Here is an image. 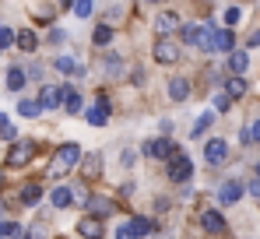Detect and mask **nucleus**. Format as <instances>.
<instances>
[{"mask_svg":"<svg viewBox=\"0 0 260 239\" xmlns=\"http://www.w3.org/2000/svg\"><path fill=\"white\" fill-rule=\"evenodd\" d=\"M60 7H74V0H60Z\"/></svg>","mask_w":260,"mask_h":239,"instance_id":"40","label":"nucleus"},{"mask_svg":"<svg viewBox=\"0 0 260 239\" xmlns=\"http://www.w3.org/2000/svg\"><path fill=\"white\" fill-rule=\"evenodd\" d=\"M201 225H204V232H211V236H221V232H225V218H221L218 211H201Z\"/></svg>","mask_w":260,"mask_h":239,"instance_id":"10","label":"nucleus"},{"mask_svg":"<svg viewBox=\"0 0 260 239\" xmlns=\"http://www.w3.org/2000/svg\"><path fill=\"white\" fill-rule=\"evenodd\" d=\"M25 81H28V71H21V67H11V71H7V88H11V92H21Z\"/></svg>","mask_w":260,"mask_h":239,"instance_id":"18","label":"nucleus"},{"mask_svg":"<svg viewBox=\"0 0 260 239\" xmlns=\"http://www.w3.org/2000/svg\"><path fill=\"white\" fill-rule=\"evenodd\" d=\"M225 95H229V99L246 95V78H229V81H225Z\"/></svg>","mask_w":260,"mask_h":239,"instance_id":"22","label":"nucleus"},{"mask_svg":"<svg viewBox=\"0 0 260 239\" xmlns=\"http://www.w3.org/2000/svg\"><path fill=\"white\" fill-rule=\"evenodd\" d=\"M257 180H260V162H257Z\"/></svg>","mask_w":260,"mask_h":239,"instance_id":"42","label":"nucleus"},{"mask_svg":"<svg viewBox=\"0 0 260 239\" xmlns=\"http://www.w3.org/2000/svg\"><path fill=\"white\" fill-rule=\"evenodd\" d=\"M250 144H260V120L250 127Z\"/></svg>","mask_w":260,"mask_h":239,"instance_id":"35","label":"nucleus"},{"mask_svg":"<svg viewBox=\"0 0 260 239\" xmlns=\"http://www.w3.org/2000/svg\"><path fill=\"white\" fill-rule=\"evenodd\" d=\"M155 28H158V36L166 39V36H173L176 28H179V14L176 11H162L158 18H155Z\"/></svg>","mask_w":260,"mask_h":239,"instance_id":"7","label":"nucleus"},{"mask_svg":"<svg viewBox=\"0 0 260 239\" xmlns=\"http://www.w3.org/2000/svg\"><path fill=\"white\" fill-rule=\"evenodd\" d=\"M0 127H7V113H0Z\"/></svg>","mask_w":260,"mask_h":239,"instance_id":"41","label":"nucleus"},{"mask_svg":"<svg viewBox=\"0 0 260 239\" xmlns=\"http://www.w3.org/2000/svg\"><path fill=\"white\" fill-rule=\"evenodd\" d=\"M14 232H21L14 222H0V239H4V236H14Z\"/></svg>","mask_w":260,"mask_h":239,"instance_id":"34","label":"nucleus"},{"mask_svg":"<svg viewBox=\"0 0 260 239\" xmlns=\"http://www.w3.org/2000/svg\"><path fill=\"white\" fill-rule=\"evenodd\" d=\"M127 225H130L134 236H151V232H155V222H151V218H130Z\"/></svg>","mask_w":260,"mask_h":239,"instance_id":"20","label":"nucleus"},{"mask_svg":"<svg viewBox=\"0 0 260 239\" xmlns=\"http://www.w3.org/2000/svg\"><path fill=\"white\" fill-rule=\"evenodd\" d=\"M39 200H43V187H39V183H25V187H21V204L32 207V204H39Z\"/></svg>","mask_w":260,"mask_h":239,"instance_id":"19","label":"nucleus"},{"mask_svg":"<svg viewBox=\"0 0 260 239\" xmlns=\"http://www.w3.org/2000/svg\"><path fill=\"white\" fill-rule=\"evenodd\" d=\"M78 232H81L85 239H102V236H106V229H102V222H99V218H91V215H88V218H81V225H78Z\"/></svg>","mask_w":260,"mask_h":239,"instance_id":"13","label":"nucleus"},{"mask_svg":"<svg viewBox=\"0 0 260 239\" xmlns=\"http://www.w3.org/2000/svg\"><path fill=\"white\" fill-rule=\"evenodd\" d=\"M151 53H155V60H158V64H176V60H179V46H176L173 39H158Z\"/></svg>","mask_w":260,"mask_h":239,"instance_id":"6","label":"nucleus"},{"mask_svg":"<svg viewBox=\"0 0 260 239\" xmlns=\"http://www.w3.org/2000/svg\"><path fill=\"white\" fill-rule=\"evenodd\" d=\"M250 194H253V197H260V180H253V183H250Z\"/></svg>","mask_w":260,"mask_h":239,"instance_id":"37","label":"nucleus"},{"mask_svg":"<svg viewBox=\"0 0 260 239\" xmlns=\"http://www.w3.org/2000/svg\"><path fill=\"white\" fill-rule=\"evenodd\" d=\"M141 152H144L148 159H162V162H169L176 155V148H173V141H169V137H155V141H148Z\"/></svg>","mask_w":260,"mask_h":239,"instance_id":"3","label":"nucleus"},{"mask_svg":"<svg viewBox=\"0 0 260 239\" xmlns=\"http://www.w3.org/2000/svg\"><path fill=\"white\" fill-rule=\"evenodd\" d=\"M239 18H243V11H239V7H229V11H225V25H236Z\"/></svg>","mask_w":260,"mask_h":239,"instance_id":"33","label":"nucleus"},{"mask_svg":"<svg viewBox=\"0 0 260 239\" xmlns=\"http://www.w3.org/2000/svg\"><path fill=\"white\" fill-rule=\"evenodd\" d=\"M11 42H14V28H4L0 25V49H7Z\"/></svg>","mask_w":260,"mask_h":239,"instance_id":"32","label":"nucleus"},{"mask_svg":"<svg viewBox=\"0 0 260 239\" xmlns=\"http://www.w3.org/2000/svg\"><path fill=\"white\" fill-rule=\"evenodd\" d=\"M18 113H21V116H39V113H43V106H39V99H21V102H18Z\"/></svg>","mask_w":260,"mask_h":239,"instance_id":"25","label":"nucleus"},{"mask_svg":"<svg viewBox=\"0 0 260 239\" xmlns=\"http://www.w3.org/2000/svg\"><path fill=\"white\" fill-rule=\"evenodd\" d=\"M85 176H99V155H88L85 159Z\"/></svg>","mask_w":260,"mask_h":239,"instance_id":"30","label":"nucleus"},{"mask_svg":"<svg viewBox=\"0 0 260 239\" xmlns=\"http://www.w3.org/2000/svg\"><path fill=\"white\" fill-rule=\"evenodd\" d=\"M151 4H158V0H151Z\"/></svg>","mask_w":260,"mask_h":239,"instance_id":"44","label":"nucleus"},{"mask_svg":"<svg viewBox=\"0 0 260 239\" xmlns=\"http://www.w3.org/2000/svg\"><path fill=\"white\" fill-rule=\"evenodd\" d=\"M239 197H243V183H239V180H229V183L218 187V200H221V204H236Z\"/></svg>","mask_w":260,"mask_h":239,"instance_id":"9","label":"nucleus"},{"mask_svg":"<svg viewBox=\"0 0 260 239\" xmlns=\"http://www.w3.org/2000/svg\"><path fill=\"white\" fill-rule=\"evenodd\" d=\"M179 32H183L186 46H197V39H201V25H179Z\"/></svg>","mask_w":260,"mask_h":239,"instance_id":"26","label":"nucleus"},{"mask_svg":"<svg viewBox=\"0 0 260 239\" xmlns=\"http://www.w3.org/2000/svg\"><path fill=\"white\" fill-rule=\"evenodd\" d=\"M32 155H36L32 141H18V144L7 152V165H11V169H21V165H28V162H32Z\"/></svg>","mask_w":260,"mask_h":239,"instance_id":"4","label":"nucleus"},{"mask_svg":"<svg viewBox=\"0 0 260 239\" xmlns=\"http://www.w3.org/2000/svg\"><path fill=\"white\" fill-rule=\"evenodd\" d=\"M190 176H193V162L176 152L173 159H169V180H173V183H186Z\"/></svg>","mask_w":260,"mask_h":239,"instance_id":"2","label":"nucleus"},{"mask_svg":"<svg viewBox=\"0 0 260 239\" xmlns=\"http://www.w3.org/2000/svg\"><path fill=\"white\" fill-rule=\"evenodd\" d=\"M14 42H18V49H25V53H32V49L39 46L36 32H28V28H25V32H18V36H14Z\"/></svg>","mask_w":260,"mask_h":239,"instance_id":"24","label":"nucleus"},{"mask_svg":"<svg viewBox=\"0 0 260 239\" xmlns=\"http://www.w3.org/2000/svg\"><path fill=\"white\" fill-rule=\"evenodd\" d=\"M60 95H63V102H60V106H63L67 113H81V95H78L71 84H60Z\"/></svg>","mask_w":260,"mask_h":239,"instance_id":"15","label":"nucleus"},{"mask_svg":"<svg viewBox=\"0 0 260 239\" xmlns=\"http://www.w3.org/2000/svg\"><path fill=\"white\" fill-rule=\"evenodd\" d=\"M250 46H260V28H257V32H250Z\"/></svg>","mask_w":260,"mask_h":239,"instance_id":"38","label":"nucleus"},{"mask_svg":"<svg viewBox=\"0 0 260 239\" xmlns=\"http://www.w3.org/2000/svg\"><path fill=\"white\" fill-rule=\"evenodd\" d=\"M109 42H113V28L109 25H99L95 28V46H109Z\"/></svg>","mask_w":260,"mask_h":239,"instance_id":"27","label":"nucleus"},{"mask_svg":"<svg viewBox=\"0 0 260 239\" xmlns=\"http://www.w3.org/2000/svg\"><path fill=\"white\" fill-rule=\"evenodd\" d=\"M211 120H215V113H204V116L197 120V123H193V137H201V134L211 127Z\"/></svg>","mask_w":260,"mask_h":239,"instance_id":"28","label":"nucleus"},{"mask_svg":"<svg viewBox=\"0 0 260 239\" xmlns=\"http://www.w3.org/2000/svg\"><path fill=\"white\" fill-rule=\"evenodd\" d=\"M229 67H232V78H243V74H246V67H250L246 49H232V53H229Z\"/></svg>","mask_w":260,"mask_h":239,"instance_id":"12","label":"nucleus"},{"mask_svg":"<svg viewBox=\"0 0 260 239\" xmlns=\"http://www.w3.org/2000/svg\"><path fill=\"white\" fill-rule=\"evenodd\" d=\"M106 120H109V99H106V95H99V102H95V106L88 109V123H95V127H102Z\"/></svg>","mask_w":260,"mask_h":239,"instance_id":"11","label":"nucleus"},{"mask_svg":"<svg viewBox=\"0 0 260 239\" xmlns=\"http://www.w3.org/2000/svg\"><path fill=\"white\" fill-rule=\"evenodd\" d=\"M169 99H173V102H186V99H190V81L173 78L169 81Z\"/></svg>","mask_w":260,"mask_h":239,"instance_id":"16","label":"nucleus"},{"mask_svg":"<svg viewBox=\"0 0 260 239\" xmlns=\"http://www.w3.org/2000/svg\"><path fill=\"white\" fill-rule=\"evenodd\" d=\"M53 67H56L60 74H81V71H85V67H78L71 56H56V60H53Z\"/></svg>","mask_w":260,"mask_h":239,"instance_id":"23","label":"nucleus"},{"mask_svg":"<svg viewBox=\"0 0 260 239\" xmlns=\"http://www.w3.org/2000/svg\"><path fill=\"white\" fill-rule=\"evenodd\" d=\"M88 211H91V218L109 215V211H113V200H106V197H88Z\"/></svg>","mask_w":260,"mask_h":239,"instance_id":"21","label":"nucleus"},{"mask_svg":"<svg viewBox=\"0 0 260 239\" xmlns=\"http://www.w3.org/2000/svg\"><path fill=\"white\" fill-rule=\"evenodd\" d=\"M232 42H236V36H232V28H215V36H211V53H232Z\"/></svg>","mask_w":260,"mask_h":239,"instance_id":"8","label":"nucleus"},{"mask_svg":"<svg viewBox=\"0 0 260 239\" xmlns=\"http://www.w3.org/2000/svg\"><path fill=\"white\" fill-rule=\"evenodd\" d=\"M60 102H63L60 88H56V84H46L43 95H39V106H43V109H60Z\"/></svg>","mask_w":260,"mask_h":239,"instance_id":"14","label":"nucleus"},{"mask_svg":"<svg viewBox=\"0 0 260 239\" xmlns=\"http://www.w3.org/2000/svg\"><path fill=\"white\" fill-rule=\"evenodd\" d=\"M204 159L211 162V165H221V162L229 159V141H225V137H211V141L204 144Z\"/></svg>","mask_w":260,"mask_h":239,"instance_id":"5","label":"nucleus"},{"mask_svg":"<svg viewBox=\"0 0 260 239\" xmlns=\"http://www.w3.org/2000/svg\"><path fill=\"white\" fill-rule=\"evenodd\" d=\"M11 239H32V236H25V232H14V236H11Z\"/></svg>","mask_w":260,"mask_h":239,"instance_id":"39","label":"nucleus"},{"mask_svg":"<svg viewBox=\"0 0 260 239\" xmlns=\"http://www.w3.org/2000/svg\"><path fill=\"white\" fill-rule=\"evenodd\" d=\"M229 106H232V99H229L225 92H218V95H215V109H218V113H225Z\"/></svg>","mask_w":260,"mask_h":239,"instance_id":"31","label":"nucleus"},{"mask_svg":"<svg viewBox=\"0 0 260 239\" xmlns=\"http://www.w3.org/2000/svg\"><path fill=\"white\" fill-rule=\"evenodd\" d=\"M91 11H95V4H91V0H74V14H78V18H88Z\"/></svg>","mask_w":260,"mask_h":239,"instance_id":"29","label":"nucleus"},{"mask_svg":"<svg viewBox=\"0 0 260 239\" xmlns=\"http://www.w3.org/2000/svg\"><path fill=\"white\" fill-rule=\"evenodd\" d=\"M0 187H4V172H0Z\"/></svg>","mask_w":260,"mask_h":239,"instance_id":"43","label":"nucleus"},{"mask_svg":"<svg viewBox=\"0 0 260 239\" xmlns=\"http://www.w3.org/2000/svg\"><path fill=\"white\" fill-rule=\"evenodd\" d=\"M78 162H81V148L67 141V144H63V148L53 155V165H49V172H53V176H63V172H71Z\"/></svg>","mask_w":260,"mask_h":239,"instance_id":"1","label":"nucleus"},{"mask_svg":"<svg viewBox=\"0 0 260 239\" xmlns=\"http://www.w3.org/2000/svg\"><path fill=\"white\" fill-rule=\"evenodd\" d=\"M49 200H53V207H71V204H74V190H71V187H56V190L49 194Z\"/></svg>","mask_w":260,"mask_h":239,"instance_id":"17","label":"nucleus"},{"mask_svg":"<svg viewBox=\"0 0 260 239\" xmlns=\"http://www.w3.org/2000/svg\"><path fill=\"white\" fill-rule=\"evenodd\" d=\"M116 239H137V236L130 232V225H120V229H116Z\"/></svg>","mask_w":260,"mask_h":239,"instance_id":"36","label":"nucleus"}]
</instances>
